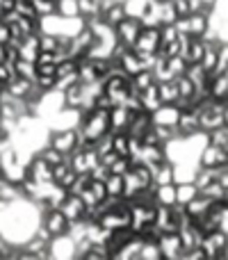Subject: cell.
I'll return each mask as SVG.
<instances>
[{"label": "cell", "instance_id": "3957f363", "mask_svg": "<svg viewBox=\"0 0 228 260\" xmlns=\"http://www.w3.org/2000/svg\"><path fill=\"white\" fill-rule=\"evenodd\" d=\"M50 146H55L59 153L69 155V153L78 146V130L69 128V130H57V133H53L50 135Z\"/></svg>", "mask_w": 228, "mask_h": 260}, {"label": "cell", "instance_id": "52a82bcc", "mask_svg": "<svg viewBox=\"0 0 228 260\" xmlns=\"http://www.w3.org/2000/svg\"><path fill=\"white\" fill-rule=\"evenodd\" d=\"M32 85L35 82L27 80V78H21V76H12V80L5 85V91H7L9 96H14V99H25L27 94H30Z\"/></svg>", "mask_w": 228, "mask_h": 260}, {"label": "cell", "instance_id": "7c38bea8", "mask_svg": "<svg viewBox=\"0 0 228 260\" xmlns=\"http://www.w3.org/2000/svg\"><path fill=\"white\" fill-rule=\"evenodd\" d=\"M12 71H14V76L27 78V80H32V82H35V78H37L35 62H30V59H21V57H18L16 62L12 64Z\"/></svg>", "mask_w": 228, "mask_h": 260}, {"label": "cell", "instance_id": "9c48e42d", "mask_svg": "<svg viewBox=\"0 0 228 260\" xmlns=\"http://www.w3.org/2000/svg\"><path fill=\"white\" fill-rule=\"evenodd\" d=\"M157 96H160V103H176L178 101V87H176L174 78L157 82Z\"/></svg>", "mask_w": 228, "mask_h": 260}, {"label": "cell", "instance_id": "30bf717a", "mask_svg": "<svg viewBox=\"0 0 228 260\" xmlns=\"http://www.w3.org/2000/svg\"><path fill=\"white\" fill-rule=\"evenodd\" d=\"M176 203V183L157 185L155 187V206H174Z\"/></svg>", "mask_w": 228, "mask_h": 260}, {"label": "cell", "instance_id": "8992f818", "mask_svg": "<svg viewBox=\"0 0 228 260\" xmlns=\"http://www.w3.org/2000/svg\"><path fill=\"white\" fill-rule=\"evenodd\" d=\"M59 210L67 215L69 221H73V219H80V217L85 215L87 206L82 203V199L78 197V194H67V197H64V201L59 203Z\"/></svg>", "mask_w": 228, "mask_h": 260}, {"label": "cell", "instance_id": "5bb4252c", "mask_svg": "<svg viewBox=\"0 0 228 260\" xmlns=\"http://www.w3.org/2000/svg\"><path fill=\"white\" fill-rule=\"evenodd\" d=\"M39 18H48L57 14V0H32Z\"/></svg>", "mask_w": 228, "mask_h": 260}, {"label": "cell", "instance_id": "277c9868", "mask_svg": "<svg viewBox=\"0 0 228 260\" xmlns=\"http://www.w3.org/2000/svg\"><path fill=\"white\" fill-rule=\"evenodd\" d=\"M157 247H160L162 258H180L183 256L178 231H176V233H160V238H157Z\"/></svg>", "mask_w": 228, "mask_h": 260}, {"label": "cell", "instance_id": "5b68a950", "mask_svg": "<svg viewBox=\"0 0 228 260\" xmlns=\"http://www.w3.org/2000/svg\"><path fill=\"white\" fill-rule=\"evenodd\" d=\"M25 176L32 180H37V183H50L53 180V176H50V165L46 160H41L39 155L32 157V162L25 167Z\"/></svg>", "mask_w": 228, "mask_h": 260}, {"label": "cell", "instance_id": "44dd1931", "mask_svg": "<svg viewBox=\"0 0 228 260\" xmlns=\"http://www.w3.org/2000/svg\"><path fill=\"white\" fill-rule=\"evenodd\" d=\"M157 3H169V0H157Z\"/></svg>", "mask_w": 228, "mask_h": 260}, {"label": "cell", "instance_id": "2e32d148", "mask_svg": "<svg viewBox=\"0 0 228 260\" xmlns=\"http://www.w3.org/2000/svg\"><path fill=\"white\" fill-rule=\"evenodd\" d=\"M162 253H160V247L157 242H142L139 247V258L137 260H160Z\"/></svg>", "mask_w": 228, "mask_h": 260}, {"label": "cell", "instance_id": "9a60e30c", "mask_svg": "<svg viewBox=\"0 0 228 260\" xmlns=\"http://www.w3.org/2000/svg\"><path fill=\"white\" fill-rule=\"evenodd\" d=\"M55 16H64V18L80 16L78 14V0H57V14Z\"/></svg>", "mask_w": 228, "mask_h": 260}, {"label": "cell", "instance_id": "d6986e66", "mask_svg": "<svg viewBox=\"0 0 228 260\" xmlns=\"http://www.w3.org/2000/svg\"><path fill=\"white\" fill-rule=\"evenodd\" d=\"M14 71H12V64L7 62H0V89H5V85H7L9 80H12Z\"/></svg>", "mask_w": 228, "mask_h": 260}, {"label": "cell", "instance_id": "e0dca14e", "mask_svg": "<svg viewBox=\"0 0 228 260\" xmlns=\"http://www.w3.org/2000/svg\"><path fill=\"white\" fill-rule=\"evenodd\" d=\"M37 155H39L41 160H46V162H48L50 167H53V165H57V162H62L64 157H67V155H64V153H59L55 146H50V144H48V146H46V148H41V151L37 153Z\"/></svg>", "mask_w": 228, "mask_h": 260}, {"label": "cell", "instance_id": "ba28073f", "mask_svg": "<svg viewBox=\"0 0 228 260\" xmlns=\"http://www.w3.org/2000/svg\"><path fill=\"white\" fill-rule=\"evenodd\" d=\"M128 16V14H125V7H123V3H119V0H114L112 5H110L108 9H105V12H101V21H105L108 23V25H116V23L119 21H123V18Z\"/></svg>", "mask_w": 228, "mask_h": 260}, {"label": "cell", "instance_id": "6da1fadb", "mask_svg": "<svg viewBox=\"0 0 228 260\" xmlns=\"http://www.w3.org/2000/svg\"><path fill=\"white\" fill-rule=\"evenodd\" d=\"M142 27H144V23L139 21L137 16H125L123 21H119L114 25V37L125 48H133V44H135V39H137V35L142 32Z\"/></svg>", "mask_w": 228, "mask_h": 260}, {"label": "cell", "instance_id": "4fadbf2b", "mask_svg": "<svg viewBox=\"0 0 228 260\" xmlns=\"http://www.w3.org/2000/svg\"><path fill=\"white\" fill-rule=\"evenodd\" d=\"M105 189H108L110 197H123V176L110 171L108 178H105Z\"/></svg>", "mask_w": 228, "mask_h": 260}, {"label": "cell", "instance_id": "ac0fdd59", "mask_svg": "<svg viewBox=\"0 0 228 260\" xmlns=\"http://www.w3.org/2000/svg\"><path fill=\"white\" fill-rule=\"evenodd\" d=\"M171 5H174V12H176L178 18L192 14V5H189V0H171Z\"/></svg>", "mask_w": 228, "mask_h": 260}, {"label": "cell", "instance_id": "7a4b0ae2", "mask_svg": "<svg viewBox=\"0 0 228 260\" xmlns=\"http://www.w3.org/2000/svg\"><path fill=\"white\" fill-rule=\"evenodd\" d=\"M44 229L50 238H57V235H64L69 231V219L59 208H53V210L44 212Z\"/></svg>", "mask_w": 228, "mask_h": 260}, {"label": "cell", "instance_id": "ffe728a7", "mask_svg": "<svg viewBox=\"0 0 228 260\" xmlns=\"http://www.w3.org/2000/svg\"><path fill=\"white\" fill-rule=\"evenodd\" d=\"M5 178V169H3V167H0V180H3Z\"/></svg>", "mask_w": 228, "mask_h": 260}, {"label": "cell", "instance_id": "8fae6325", "mask_svg": "<svg viewBox=\"0 0 228 260\" xmlns=\"http://www.w3.org/2000/svg\"><path fill=\"white\" fill-rule=\"evenodd\" d=\"M197 194H199V189L194 183H178V180H176V203L185 206V203L192 201Z\"/></svg>", "mask_w": 228, "mask_h": 260}]
</instances>
